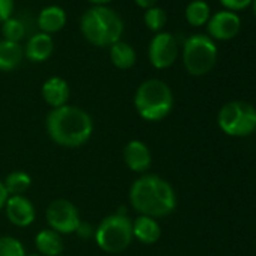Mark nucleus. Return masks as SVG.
Masks as SVG:
<instances>
[{
	"mask_svg": "<svg viewBox=\"0 0 256 256\" xmlns=\"http://www.w3.org/2000/svg\"><path fill=\"white\" fill-rule=\"evenodd\" d=\"M130 205L140 216L162 218L176 208V193L169 181L156 175L144 174L130 187Z\"/></svg>",
	"mask_w": 256,
	"mask_h": 256,
	"instance_id": "nucleus-1",
	"label": "nucleus"
},
{
	"mask_svg": "<svg viewBox=\"0 0 256 256\" xmlns=\"http://www.w3.org/2000/svg\"><path fill=\"white\" fill-rule=\"evenodd\" d=\"M48 138L64 148H80L94 133V120L90 114L77 106H62L52 108L46 118Z\"/></svg>",
	"mask_w": 256,
	"mask_h": 256,
	"instance_id": "nucleus-2",
	"label": "nucleus"
},
{
	"mask_svg": "<svg viewBox=\"0 0 256 256\" xmlns=\"http://www.w3.org/2000/svg\"><path fill=\"white\" fill-rule=\"evenodd\" d=\"M80 29L90 44L96 47H107L120 41L124 22L107 6H92L82 16Z\"/></svg>",
	"mask_w": 256,
	"mask_h": 256,
	"instance_id": "nucleus-3",
	"label": "nucleus"
},
{
	"mask_svg": "<svg viewBox=\"0 0 256 256\" xmlns=\"http://www.w3.org/2000/svg\"><path fill=\"white\" fill-rule=\"evenodd\" d=\"M134 108L148 122L163 120L174 108V94L168 83L148 78L139 84L134 94Z\"/></svg>",
	"mask_w": 256,
	"mask_h": 256,
	"instance_id": "nucleus-4",
	"label": "nucleus"
},
{
	"mask_svg": "<svg viewBox=\"0 0 256 256\" xmlns=\"http://www.w3.org/2000/svg\"><path fill=\"white\" fill-rule=\"evenodd\" d=\"M94 240L102 252L110 254L120 253L133 241V220L120 208L100 222L95 228Z\"/></svg>",
	"mask_w": 256,
	"mask_h": 256,
	"instance_id": "nucleus-5",
	"label": "nucleus"
},
{
	"mask_svg": "<svg viewBox=\"0 0 256 256\" xmlns=\"http://www.w3.org/2000/svg\"><path fill=\"white\" fill-rule=\"evenodd\" d=\"M220 130L232 138H246L256 132V108L246 101L226 102L217 116Z\"/></svg>",
	"mask_w": 256,
	"mask_h": 256,
	"instance_id": "nucleus-6",
	"label": "nucleus"
},
{
	"mask_svg": "<svg viewBox=\"0 0 256 256\" xmlns=\"http://www.w3.org/2000/svg\"><path fill=\"white\" fill-rule=\"evenodd\" d=\"M217 60V47L206 35H192L182 47V62L188 74L200 77L208 74Z\"/></svg>",
	"mask_w": 256,
	"mask_h": 256,
	"instance_id": "nucleus-7",
	"label": "nucleus"
},
{
	"mask_svg": "<svg viewBox=\"0 0 256 256\" xmlns=\"http://www.w3.org/2000/svg\"><path fill=\"white\" fill-rule=\"evenodd\" d=\"M46 218L50 229L60 235L76 234L82 218L77 206L66 199L53 200L46 210Z\"/></svg>",
	"mask_w": 256,
	"mask_h": 256,
	"instance_id": "nucleus-8",
	"label": "nucleus"
},
{
	"mask_svg": "<svg viewBox=\"0 0 256 256\" xmlns=\"http://www.w3.org/2000/svg\"><path fill=\"white\" fill-rule=\"evenodd\" d=\"M150 62L157 70H166L172 66L178 58V42L172 34L158 32L148 47Z\"/></svg>",
	"mask_w": 256,
	"mask_h": 256,
	"instance_id": "nucleus-9",
	"label": "nucleus"
},
{
	"mask_svg": "<svg viewBox=\"0 0 256 256\" xmlns=\"http://www.w3.org/2000/svg\"><path fill=\"white\" fill-rule=\"evenodd\" d=\"M206 29L211 40L214 38L218 41H228L238 35L241 29V20L232 11H218L210 17Z\"/></svg>",
	"mask_w": 256,
	"mask_h": 256,
	"instance_id": "nucleus-10",
	"label": "nucleus"
},
{
	"mask_svg": "<svg viewBox=\"0 0 256 256\" xmlns=\"http://www.w3.org/2000/svg\"><path fill=\"white\" fill-rule=\"evenodd\" d=\"M5 212H6L8 220L17 228H28L36 218L35 205L24 194L10 196L5 205Z\"/></svg>",
	"mask_w": 256,
	"mask_h": 256,
	"instance_id": "nucleus-11",
	"label": "nucleus"
},
{
	"mask_svg": "<svg viewBox=\"0 0 256 256\" xmlns=\"http://www.w3.org/2000/svg\"><path fill=\"white\" fill-rule=\"evenodd\" d=\"M122 158L126 164V168L134 174H146V170L151 168L152 156L148 148V145L142 140H130L122 150Z\"/></svg>",
	"mask_w": 256,
	"mask_h": 256,
	"instance_id": "nucleus-12",
	"label": "nucleus"
},
{
	"mask_svg": "<svg viewBox=\"0 0 256 256\" xmlns=\"http://www.w3.org/2000/svg\"><path fill=\"white\" fill-rule=\"evenodd\" d=\"M42 98L44 101L52 107V108H58L62 106L68 104L71 90H70V84L66 83L65 78L53 76L50 78H47L42 84Z\"/></svg>",
	"mask_w": 256,
	"mask_h": 256,
	"instance_id": "nucleus-13",
	"label": "nucleus"
},
{
	"mask_svg": "<svg viewBox=\"0 0 256 256\" xmlns=\"http://www.w3.org/2000/svg\"><path fill=\"white\" fill-rule=\"evenodd\" d=\"M162 236V226L157 218L148 216H138L133 220V238L142 244H154Z\"/></svg>",
	"mask_w": 256,
	"mask_h": 256,
	"instance_id": "nucleus-14",
	"label": "nucleus"
},
{
	"mask_svg": "<svg viewBox=\"0 0 256 256\" xmlns=\"http://www.w3.org/2000/svg\"><path fill=\"white\" fill-rule=\"evenodd\" d=\"M53 47L54 46H53L52 35L38 32L29 38L26 48H24V56L30 62H44L52 56Z\"/></svg>",
	"mask_w": 256,
	"mask_h": 256,
	"instance_id": "nucleus-15",
	"label": "nucleus"
},
{
	"mask_svg": "<svg viewBox=\"0 0 256 256\" xmlns=\"http://www.w3.org/2000/svg\"><path fill=\"white\" fill-rule=\"evenodd\" d=\"M35 246L41 256H60L64 252V238L53 229H42L35 236Z\"/></svg>",
	"mask_w": 256,
	"mask_h": 256,
	"instance_id": "nucleus-16",
	"label": "nucleus"
},
{
	"mask_svg": "<svg viewBox=\"0 0 256 256\" xmlns=\"http://www.w3.org/2000/svg\"><path fill=\"white\" fill-rule=\"evenodd\" d=\"M66 23V14L60 6H46L38 16V28L42 34L52 35L59 32Z\"/></svg>",
	"mask_w": 256,
	"mask_h": 256,
	"instance_id": "nucleus-17",
	"label": "nucleus"
},
{
	"mask_svg": "<svg viewBox=\"0 0 256 256\" xmlns=\"http://www.w3.org/2000/svg\"><path fill=\"white\" fill-rule=\"evenodd\" d=\"M24 50L20 42H11L0 40V71L10 72L14 71L23 60Z\"/></svg>",
	"mask_w": 256,
	"mask_h": 256,
	"instance_id": "nucleus-18",
	"label": "nucleus"
},
{
	"mask_svg": "<svg viewBox=\"0 0 256 256\" xmlns=\"http://www.w3.org/2000/svg\"><path fill=\"white\" fill-rule=\"evenodd\" d=\"M136 50L124 41H118L110 46V60L119 70H130L136 64Z\"/></svg>",
	"mask_w": 256,
	"mask_h": 256,
	"instance_id": "nucleus-19",
	"label": "nucleus"
},
{
	"mask_svg": "<svg viewBox=\"0 0 256 256\" xmlns=\"http://www.w3.org/2000/svg\"><path fill=\"white\" fill-rule=\"evenodd\" d=\"M4 184L10 196H22L30 188L32 178L24 170H12L6 175Z\"/></svg>",
	"mask_w": 256,
	"mask_h": 256,
	"instance_id": "nucleus-20",
	"label": "nucleus"
},
{
	"mask_svg": "<svg viewBox=\"0 0 256 256\" xmlns=\"http://www.w3.org/2000/svg\"><path fill=\"white\" fill-rule=\"evenodd\" d=\"M210 17H211L210 6L206 2H204V0H193V2H190L186 8V18H187L188 24H192L194 28L206 24Z\"/></svg>",
	"mask_w": 256,
	"mask_h": 256,
	"instance_id": "nucleus-21",
	"label": "nucleus"
},
{
	"mask_svg": "<svg viewBox=\"0 0 256 256\" xmlns=\"http://www.w3.org/2000/svg\"><path fill=\"white\" fill-rule=\"evenodd\" d=\"M24 34H26L24 24L14 17H11L2 23V35H4V40H6V41L20 42L24 38Z\"/></svg>",
	"mask_w": 256,
	"mask_h": 256,
	"instance_id": "nucleus-22",
	"label": "nucleus"
},
{
	"mask_svg": "<svg viewBox=\"0 0 256 256\" xmlns=\"http://www.w3.org/2000/svg\"><path fill=\"white\" fill-rule=\"evenodd\" d=\"M166 20H168V16H166L164 10L158 8V6H152V8L146 10L145 16H144V22H145L146 28L151 29L152 32H160L164 28Z\"/></svg>",
	"mask_w": 256,
	"mask_h": 256,
	"instance_id": "nucleus-23",
	"label": "nucleus"
},
{
	"mask_svg": "<svg viewBox=\"0 0 256 256\" xmlns=\"http://www.w3.org/2000/svg\"><path fill=\"white\" fill-rule=\"evenodd\" d=\"M0 256H26V250L20 240L14 236H0Z\"/></svg>",
	"mask_w": 256,
	"mask_h": 256,
	"instance_id": "nucleus-24",
	"label": "nucleus"
},
{
	"mask_svg": "<svg viewBox=\"0 0 256 256\" xmlns=\"http://www.w3.org/2000/svg\"><path fill=\"white\" fill-rule=\"evenodd\" d=\"M252 2L253 0H220V4L226 8V11H232V12L246 10Z\"/></svg>",
	"mask_w": 256,
	"mask_h": 256,
	"instance_id": "nucleus-25",
	"label": "nucleus"
},
{
	"mask_svg": "<svg viewBox=\"0 0 256 256\" xmlns=\"http://www.w3.org/2000/svg\"><path fill=\"white\" fill-rule=\"evenodd\" d=\"M14 0H0V24L12 17Z\"/></svg>",
	"mask_w": 256,
	"mask_h": 256,
	"instance_id": "nucleus-26",
	"label": "nucleus"
},
{
	"mask_svg": "<svg viewBox=\"0 0 256 256\" xmlns=\"http://www.w3.org/2000/svg\"><path fill=\"white\" fill-rule=\"evenodd\" d=\"M94 232H95V228H92L90 223H86V222H80L76 234L80 236V238H90L94 236Z\"/></svg>",
	"mask_w": 256,
	"mask_h": 256,
	"instance_id": "nucleus-27",
	"label": "nucleus"
},
{
	"mask_svg": "<svg viewBox=\"0 0 256 256\" xmlns=\"http://www.w3.org/2000/svg\"><path fill=\"white\" fill-rule=\"evenodd\" d=\"M8 198H10V194H8V192H6V188H5V184H4L2 180H0V210H4V208H5Z\"/></svg>",
	"mask_w": 256,
	"mask_h": 256,
	"instance_id": "nucleus-28",
	"label": "nucleus"
},
{
	"mask_svg": "<svg viewBox=\"0 0 256 256\" xmlns=\"http://www.w3.org/2000/svg\"><path fill=\"white\" fill-rule=\"evenodd\" d=\"M134 2L138 4V6H140L144 10H150L152 6H156V4L158 2V0H134Z\"/></svg>",
	"mask_w": 256,
	"mask_h": 256,
	"instance_id": "nucleus-29",
	"label": "nucleus"
},
{
	"mask_svg": "<svg viewBox=\"0 0 256 256\" xmlns=\"http://www.w3.org/2000/svg\"><path fill=\"white\" fill-rule=\"evenodd\" d=\"M88 2H90L95 6H106V4L112 2V0H88Z\"/></svg>",
	"mask_w": 256,
	"mask_h": 256,
	"instance_id": "nucleus-30",
	"label": "nucleus"
},
{
	"mask_svg": "<svg viewBox=\"0 0 256 256\" xmlns=\"http://www.w3.org/2000/svg\"><path fill=\"white\" fill-rule=\"evenodd\" d=\"M253 14H254V17H256V0H253Z\"/></svg>",
	"mask_w": 256,
	"mask_h": 256,
	"instance_id": "nucleus-31",
	"label": "nucleus"
},
{
	"mask_svg": "<svg viewBox=\"0 0 256 256\" xmlns=\"http://www.w3.org/2000/svg\"><path fill=\"white\" fill-rule=\"evenodd\" d=\"M26 256H41L40 253H26Z\"/></svg>",
	"mask_w": 256,
	"mask_h": 256,
	"instance_id": "nucleus-32",
	"label": "nucleus"
},
{
	"mask_svg": "<svg viewBox=\"0 0 256 256\" xmlns=\"http://www.w3.org/2000/svg\"><path fill=\"white\" fill-rule=\"evenodd\" d=\"M60 256H62V254H60Z\"/></svg>",
	"mask_w": 256,
	"mask_h": 256,
	"instance_id": "nucleus-33",
	"label": "nucleus"
}]
</instances>
